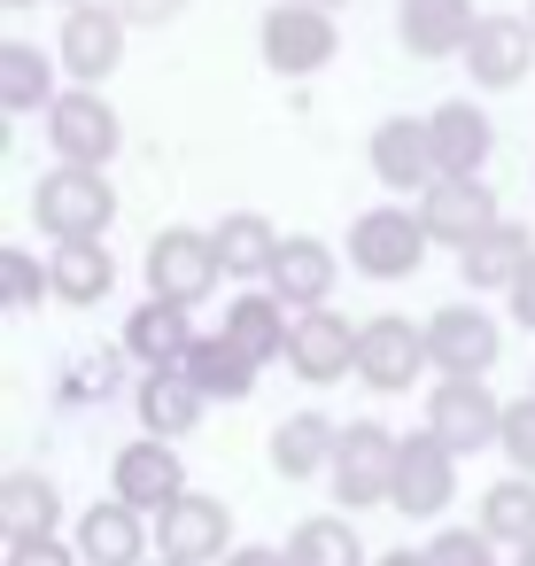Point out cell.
<instances>
[{"mask_svg":"<svg viewBox=\"0 0 535 566\" xmlns=\"http://www.w3.org/2000/svg\"><path fill=\"white\" fill-rule=\"evenodd\" d=\"M32 226L48 241H109L117 226V187L109 171H86V164H55L32 179Z\"/></svg>","mask_w":535,"mask_h":566,"instance_id":"cell-1","label":"cell"},{"mask_svg":"<svg viewBox=\"0 0 535 566\" xmlns=\"http://www.w3.org/2000/svg\"><path fill=\"white\" fill-rule=\"evenodd\" d=\"M427 249L434 241L411 202H373L349 218V272H365V280H411L427 264Z\"/></svg>","mask_w":535,"mask_h":566,"instance_id":"cell-2","label":"cell"},{"mask_svg":"<svg viewBox=\"0 0 535 566\" xmlns=\"http://www.w3.org/2000/svg\"><path fill=\"white\" fill-rule=\"evenodd\" d=\"M396 450L403 434H388L380 419H342V450H334V504L342 512H373L396 496Z\"/></svg>","mask_w":535,"mask_h":566,"instance_id":"cell-3","label":"cell"},{"mask_svg":"<svg viewBox=\"0 0 535 566\" xmlns=\"http://www.w3.org/2000/svg\"><path fill=\"white\" fill-rule=\"evenodd\" d=\"M256 48H264V71L272 78H318L342 55V24L326 9L280 0V9H264V24H256Z\"/></svg>","mask_w":535,"mask_h":566,"instance_id":"cell-4","label":"cell"},{"mask_svg":"<svg viewBox=\"0 0 535 566\" xmlns=\"http://www.w3.org/2000/svg\"><path fill=\"white\" fill-rule=\"evenodd\" d=\"M48 148L55 164H86V171H109L117 148H125V117L109 109L102 86H63V102L48 109Z\"/></svg>","mask_w":535,"mask_h":566,"instance_id":"cell-5","label":"cell"},{"mask_svg":"<svg viewBox=\"0 0 535 566\" xmlns=\"http://www.w3.org/2000/svg\"><path fill=\"white\" fill-rule=\"evenodd\" d=\"M125 40H133V24H125L117 0H86V9H63L55 63H63V78H71V86H102V78H117Z\"/></svg>","mask_w":535,"mask_h":566,"instance_id":"cell-6","label":"cell"},{"mask_svg":"<svg viewBox=\"0 0 535 566\" xmlns=\"http://www.w3.org/2000/svg\"><path fill=\"white\" fill-rule=\"evenodd\" d=\"M218 280H225V264H218V241H210V233L164 226V233L148 241V295H156V303L195 311V303H210Z\"/></svg>","mask_w":535,"mask_h":566,"instance_id":"cell-7","label":"cell"},{"mask_svg":"<svg viewBox=\"0 0 535 566\" xmlns=\"http://www.w3.org/2000/svg\"><path fill=\"white\" fill-rule=\"evenodd\" d=\"M109 496H117V504H133L140 520H164V512L187 496V458H179V442L133 434V442L109 458Z\"/></svg>","mask_w":535,"mask_h":566,"instance_id":"cell-8","label":"cell"},{"mask_svg":"<svg viewBox=\"0 0 535 566\" xmlns=\"http://www.w3.org/2000/svg\"><path fill=\"white\" fill-rule=\"evenodd\" d=\"M241 543H233V504L210 496V489H187L164 520H156V558L171 566H225Z\"/></svg>","mask_w":535,"mask_h":566,"instance_id":"cell-9","label":"cell"},{"mask_svg":"<svg viewBox=\"0 0 535 566\" xmlns=\"http://www.w3.org/2000/svg\"><path fill=\"white\" fill-rule=\"evenodd\" d=\"M496 349H504V326L481 303H442L427 318V365H434V380H489Z\"/></svg>","mask_w":535,"mask_h":566,"instance_id":"cell-10","label":"cell"},{"mask_svg":"<svg viewBox=\"0 0 535 566\" xmlns=\"http://www.w3.org/2000/svg\"><path fill=\"white\" fill-rule=\"evenodd\" d=\"M287 373H295L303 388H342V380H357V326H349L334 303L295 311V326H287Z\"/></svg>","mask_w":535,"mask_h":566,"instance_id":"cell-11","label":"cell"},{"mask_svg":"<svg viewBox=\"0 0 535 566\" xmlns=\"http://www.w3.org/2000/svg\"><path fill=\"white\" fill-rule=\"evenodd\" d=\"M419 373H434V365H427V326H411V318H396V311H380V318L357 326V380H365L373 396H403Z\"/></svg>","mask_w":535,"mask_h":566,"instance_id":"cell-12","label":"cell"},{"mask_svg":"<svg viewBox=\"0 0 535 566\" xmlns=\"http://www.w3.org/2000/svg\"><path fill=\"white\" fill-rule=\"evenodd\" d=\"M365 164H373V179L403 202H419L434 179H442V164H434V133H427V117H380L373 125V140H365Z\"/></svg>","mask_w":535,"mask_h":566,"instance_id":"cell-13","label":"cell"},{"mask_svg":"<svg viewBox=\"0 0 535 566\" xmlns=\"http://www.w3.org/2000/svg\"><path fill=\"white\" fill-rule=\"evenodd\" d=\"M427 434H442L458 458L496 450V434H504V396H489V380H434V388H427Z\"/></svg>","mask_w":535,"mask_h":566,"instance_id":"cell-14","label":"cell"},{"mask_svg":"<svg viewBox=\"0 0 535 566\" xmlns=\"http://www.w3.org/2000/svg\"><path fill=\"white\" fill-rule=\"evenodd\" d=\"M450 496H458V450L442 442V434H403V450H396V512L403 520H442L450 512Z\"/></svg>","mask_w":535,"mask_h":566,"instance_id":"cell-15","label":"cell"},{"mask_svg":"<svg viewBox=\"0 0 535 566\" xmlns=\"http://www.w3.org/2000/svg\"><path fill=\"white\" fill-rule=\"evenodd\" d=\"M411 210H419V226H427V241H434V249H465V241H481V233L504 218L489 179H434Z\"/></svg>","mask_w":535,"mask_h":566,"instance_id":"cell-16","label":"cell"},{"mask_svg":"<svg viewBox=\"0 0 535 566\" xmlns=\"http://www.w3.org/2000/svg\"><path fill=\"white\" fill-rule=\"evenodd\" d=\"M458 63H465V78H473L481 94L527 86V71H535V32H527V17H481Z\"/></svg>","mask_w":535,"mask_h":566,"instance_id":"cell-17","label":"cell"},{"mask_svg":"<svg viewBox=\"0 0 535 566\" xmlns=\"http://www.w3.org/2000/svg\"><path fill=\"white\" fill-rule=\"evenodd\" d=\"M427 133H434V164H442V179H481L489 156H496V117H489L481 102H465V94L434 102V109H427Z\"/></svg>","mask_w":535,"mask_h":566,"instance_id":"cell-18","label":"cell"},{"mask_svg":"<svg viewBox=\"0 0 535 566\" xmlns=\"http://www.w3.org/2000/svg\"><path fill=\"white\" fill-rule=\"evenodd\" d=\"M202 334H195V311H179V303H133V318H125V334H117V349L140 365V373H179L187 365V349H195Z\"/></svg>","mask_w":535,"mask_h":566,"instance_id":"cell-19","label":"cell"},{"mask_svg":"<svg viewBox=\"0 0 535 566\" xmlns=\"http://www.w3.org/2000/svg\"><path fill=\"white\" fill-rule=\"evenodd\" d=\"M148 527H156V520H140L133 504L94 496V504L71 520V543H78L86 566H148Z\"/></svg>","mask_w":535,"mask_h":566,"instance_id":"cell-20","label":"cell"},{"mask_svg":"<svg viewBox=\"0 0 535 566\" xmlns=\"http://www.w3.org/2000/svg\"><path fill=\"white\" fill-rule=\"evenodd\" d=\"M473 24H481L473 0H396V40H403V55H419V63L465 55Z\"/></svg>","mask_w":535,"mask_h":566,"instance_id":"cell-21","label":"cell"},{"mask_svg":"<svg viewBox=\"0 0 535 566\" xmlns=\"http://www.w3.org/2000/svg\"><path fill=\"white\" fill-rule=\"evenodd\" d=\"M535 264V233L520 226V218H496L481 241H465L458 249V280L473 287V295H512V280Z\"/></svg>","mask_w":535,"mask_h":566,"instance_id":"cell-22","label":"cell"},{"mask_svg":"<svg viewBox=\"0 0 535 566\" xmlns=\"http://www.w3.org/2000/svg\"><path fill=\"white\" fill-rule=\"evenodd\" d=\"M334 280H342V256L318 241V233H287L280 241V256H272V295L287 303V311H318L326 295H334Z\"/></svg>","mask_w":535,"mask_h":566,"instance_id":"cell-23","label":"cell"},{"mask_svg":"<svg viewBox=\"0 0 535 566\" xmlns=\"http://www.w3.org/2000/svg\"><path fill=\"white\" fill-rule=\"evenodd\" d=\"M55 48H32V40H0V109L9 117H48L63 102L55 86Z\"/></svg>","mask_w":535,"mask_h":566,"instance_id":"cell-24","label":"cell"},{"mask_svg":"<svg viewBox=\"0 0 535 566\" xmlns=\"http://www.w3.org/2000/svg\"><path fill=\"white\" fill-rule=\"evenodd\" d=\"M334 450H342V419H326V411H287V419L272 427V473H280V481H318V473H334Z\"/></svg>","mask_w":535,"mask_h":566,"instance_id":"cell-25","label":"cell"},{"mask_svg":"<svg viewBox=\"0 0 535 566\" xmlns=\"http://www.w3.org/2000/svg\"><path fill=\"white\" fill-rule=\"evenodd\" d=\"M210 241H218V264H225V280H241V287H264V280H272V256H280V241H287V233H280L264 210H225Z\"/></svg>","mask_w":535,"mask_h":566,"instance_id":"cell-26","label":"cell"},{"mask_svg":"<svg viewBox=\"0 0 535 566\" xmlns=\"http://www.w3.org/2000/svg\"><path fill=\"white\" fill-rule=\"evenodd\" d=\"M287 326H295V311H287L272 287H241V295L225 303V318H218V334L241 342L256 365H280V357H287Z\"/></svg>","mask_w":535,"mask_h":566,"instance_id":"cell-27","label":"cell"},{"mask_svg":"<svg viewBox=\"0 0 535 566\" xmlns=\"http://www.w3.org/2000/svg\"><path fill=\"white\" fill-rule=\"evenodd\" d=\"M0 535L9 543H48V535H63V489L48 481V473H9L0 481Z\"/></svg>","mask_w":535,"mask_h":566,"instance_id":"cell-28","label":"cell"},{"mask_svg":"<svg viewBox=\"0 0 535 566\" xmlns=\"http://www.w3.org/2000/svg\"><path fill=\"white\" fill-rule=\"evenodd\" d=\"M48 272H55V303H71V311H94V303L117 295V256H109V241H55Z\"/></svg>","mask_w":535,"mask_h":566,"instance_id":"cell-29","label":"cell"},{"mask_svg":"<svg viewBox=\"0 0 535 566\" xmlns=\"http://www.w3.org/2000/svg\"><path fill=\"white\" fill-rule=\"evenodd\" d=\"M179 373H187V380H195V388H202L210 403H249V396H256V373H264V365H256V357H249L241 342H225V334H202V342L187 349V365H179Z\"/></svg>","mask_w":535,"mask_h":566,"instance_id":"cell-30","label":"cell"},{"mask_svg":"<svg viewBox=\"0 0 535 566\" xmlns=\"http://www.w3.org/2000/svg\"><path fill=\"white\" fill-rule=\"evenodd\" d=\"M133 403H140V427H148L156 442H179V434H195V427H202V411H210V396H202L187 373H140Z\"/></svg>","mask_w":535,"mask_h":566,"instance_id":"cell-31","label":"cell"},{"mask_svg":"<svg viewBox=\"0 0 535 566\" xmlns=\"http://www.w3.org/2000/svg\"><path fill=\"white\" fill-rule=\"evenodd\" d=\"M496 551H520L535 543V481L527 473H504L496 489H481V520H473Z\"/></svg>","mask_w":535,"mask_h":566,"instance_id":"cell-32","label":"cell"},{"mask_svg":"<svg viewBox=\"0 0 535 566\" xmlns=\"http://www.w3.org/2000/svg\"><path fill=\"white\" fill-rule=\"evenodd\" d=\"M287 566H373V558H365V543L342 512H311V520L287 527Z\"/></svg>","mask_w":535,"mask_h":566,"instance_id":"cell-33","label":"cell"},{"mask_svg":"<svg viewBox=\"0 0 535 566\" xmlns=\"http://www.w3.org/2000/svg\"><path fill=\"white\" fill-rule=\"evenodd\" d=\"M0 303H9V311H48V303H55V272H48L24 241L0 249Z\"/></svg>","mask_w":535,"mask_h":566,"instance_id":"cell-34","label":"cell"},{"mask_svg":"<svg viewBox=\"0 0 535 566\" xmlns=\"http://www.w3.org/2000/svg\"><path fill=\"white\" fill-rule=\"evenodd\" d=\"M496 450H504V465H512V473H527V481H535V388L504 403V434H496Z\"/></svg>","mask_w":535,"mask_h":566,"instance_id":"cell-35","label":"cell"},{"mask_svg":"<svg viewBox=\"0 0 535 566\" xmlns=\"http://www.w3.org/2000/svg\"><path fill=\"white\" fill-rule=\"evenodd\" d=\"M427 558H434V566H504V551H496L481 527H434Z\"/></svg>","mask_w":535,"mask_h":566,"instance_id":"cell-36","label":"cell"},{"mask_svg":"<svg viewBox=\"0 0 535 566\" xmlns=\"http://www.w3.org/2000/svg\"><path fill=\"white\" fill-rule=\"evenodd\" d=\"M117 357H125V349H86V357H71V373H63V396H71V403H86V396L102 403V396L117 388Z\"/></svg>","mask_w":535,"mask_h":566,"instance_id":"cell-37","label":"cell"},{"mask_svg":"<svg viewBox=\"0 0 535 566\" xmlns=\"http://www.w3.org/2000/svg\"><path fill=\"white\" fill-rule=\"evenodd\" d=\"M0 566H86L71 535H48V543H9L0 551Z\"/></svg>","mask_w":535,"mask_h":566,"instance_id":"cell-38","label":"cell"},{"mask_svg":"<svg viewBox=\"0 0 535 566\" xmlns=\"http://www.w3.org/2000/svg\"><path fill=\"white\" fill-rule=\"evenodd\" d=\"M117 9H125L133 32H164V24H179V17L195 9V0H117Z\"/></svg>","mask_w":535,"mask_h":566,"instance_id":"cell-39","label":"cell"},{"mask_svg":"<svg viewBox=\"0 0 535 566\" xmlns=\"http://www.w3.org/2000/svg\"><path fill=\"white\" fill-rule=\"evenodd\" d=\"M504 303H512V326H520V334H535V264L512 280V295H504Z\"/></svg>","mask_w":535,"mask_h":566,"instance_id":"cell-40","label":"cell"},{"mask_svg":"<svg viewBox=\"0 0 535 566\" xmlns=\"http://www.w3.org/2000/svg\"><path fill=\"white\" fill-rule=\"evenodd\" d=\"M225 566H287V543H241Z\"/></svg>","mask_w":535,"mask_h":566,"instance_id":"cell-41","label":"cell"},{"mask_svg":"<svg viewBox=\"0 0 535 566\" xmlns=\"http://www.w3.org/2000/svg\"><path fill=\"white\" fill-rule=\"evenodd\" d=\"M373 566H434V558H427V543H419V551H380Z\"/></svg>","mask_w":535,"mask_h":566,"instance_id":"cell-42","label":"cell"},{"mask_svg":"<svg viewBox=\"0 0 535 566\" xmlns=\"http://www.w3.org/2000/svg\"><path fill=\"white\" fill-rule=\"evenodd\" d=\"M512 566H535V543H520V551H512Z\"/></svg>","mask_w":535,"mask_h":566,"instance_id":"cell-43","label":"cell"},{"mask_svg":"<svg viewBox=\"0 0 535 566\" xmlns=\"http://www.w3.org/2000/svg\"><path fill=\"white\" fill-rule=\"evenodd\" d=\"M303 9H326V17H334V9H349V0H303Z\"/></svg>","mask_w":535,"mask_h":566,"instance_id":"cell-44","label":"cell"},{"mask_svg":"<svg viewBox=\"0 0 535 566\" xmlns=\"http://www.w3.org/2000/svg\"><path fill=\"white\" fill-rule=\"evenodd\" d=\"M0 9H32V0H0Z\"/></svg>","mask_w":535,"mask_h":566,"instance_id":"cell-45","label":"cell"},{"mask_svg":"<svg viewBox=\"0 0 535 566\" xmlns=\"http://www.w3.org/2000/svg\"><path fill=\"white\" fill-rule=\"evenodd\" d=\"M55 9H86V0H55Z\"/></svg>","mask_w":535,"mask_h":566,"instance_id":"cell-46","label":"cell"},{"mask_svg":"<svg viewBox=\"0 0 535 566\" xmlns=\"http://www.w3.org/2000/svg\"><path fill=\"white\" fill-rule=\"evenodd\" d=\"M527 32H535V0H527Z\"/></svg>","mask_w":535,"mask_h":566,"instance_id":"cell-47","label":"cell"},{"mask_svg":"<svg viewBox=\"0 0 535 566\" xmlns=\"http://www.w3.org/2000/svg\"><path fill=\"white\" fill-rule=\"evenodd\" d=\"M148 566H171V558H148Z\"/></svg>","mask_w":535,"mask_h":566,"instance_id":"cell-48","label":"cell"},{"mask_svg":"<svg viewBox=\"0 0 535 566\" xmlns=\"http://www.w3.org/2000/svg\"><path fill=\"white\" fill-rule=\"evenodd\" d=\"M527 388H535V380H527Z\"/></svg>","mask_w":535,"mask_h":566,"instance_id":"cell-49","label":"cell"}]
</instances>
